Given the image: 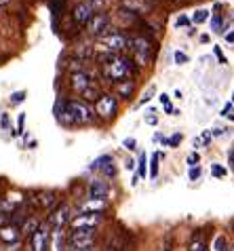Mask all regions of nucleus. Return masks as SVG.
Masks as SVG:
<instances>
[{
	"instance_id": "20",
	"label": "nucleus",
	"mask_w": 234,
	"mask_h": 251,
	"mask_svg": "<svg viewBox=\"0 0 234 251\" xmlns=\"http://www.w3.org/2000/svg\"><path fill=\"white\" fill-rule=\"evenodd\" d=\"M133 93V82H129V80H122L118 82V87H116V97H127Z\"/></svg>"
},
{
	"instance_id": "11",
	"label": "nucleus",
	"mask_w": 234,
	"mask_h": 251,
	"mask_svg": "<svg viewBox=\"0 0 234 251\" xmlns=\"http://www.w3.org/2000/svg\"><path fill=\"white\" fill-rule=\"evenodd\" d=\"M68 249V236L64 228H53L51 230V241H49V251H66Z\"/></svg>"
},
{
	"instance_id": "16",
	"label": "nucleus",
	"mask_w": 234,
	"mask_h": 251,
	"mask_svg": "<svg viewBox=\"0 0 234 251\" xmlns=\"http://www.w3.org/2000/svg\"><path fill=\"white\" fill-rule=\"evenodd\" d=\"M93 17V6L89 4V2H82L78 4L76 9H74V19L82 25V24H89V19Z\"/></svg>"
},
{
	"instance_id": "3",
	"label": "nucleus",
	"mask_w": 234,
	"mask_h": 251,
	"mask_svg": "<svg viewBox=\"0 0 234 251\" xmlns=\"http://www.w3.org/2000/svg\"><path fill=\"white\" fill-rule=\"evenodd\" d=\"M66 108H68V112H70L74 125H89L95 121V112L87 106V101H82V100L80 101L78 100L66 101Z\"/></svg>"
},
{
	"instance_id": "1",
	"label": "nucleus",
	"mask_w": 234,
	"mask_h": 251,
	"mask_svg": "<svg viewBox=\"0 0 234 251\" xmlns=\"http://www.w3.org/2000/svg\"><path fill=\"white\" fill-rule=\"evenodd\" d=\"M131 74V61L129 59H116V57H110L106 64H104V76L110 82H122Z\"/></svg>"
},
{
	"instance_id": "2",
	"label": "nucleus",
	"mask_w": 234,
	"mask_h": 251,
	"mask_svg": "<svg viewBox=\"0 0 234 251\" xmlns=\"http://www.w3.org/2000/svg\"><path fill=\"white\" fill-rule=\"evenodd\" d=\"M95 241H97L95 230H70L68 232V251L95 247Z\"/></svg>"
},
{
	"instance_id": "44",
	"label": "nucleus",
	"mask_w": 234,
	"mask_h": 251,
	"mask_svg": "<svg viewBox=\"0 0 234 251\" xmlns=\"http://www.w3.org/2000/svg\"><path fill=\"white\" fill-rule=\"evenodd\" d=\"M101 2H104V0H89V4H91V6H99Z\"/></svg>"
},
{
	"instance_id": "24",
	"label": "nucleus",
	"mask_w": 234,
	"mask_h": 251,
	"mask_svg": "<svg viewBox=\"0 0 234 251\" xmlns=\"http://www.w3.org/2000/svg\"><path fill=\"white\" fill-rule=\"evenodd\" d=\"M158 160H161V152H154L152 156H150V171H148V176L150 177H156L158 176Z\"/></svg>"
},
{
	"instance_id": "29",
	"label": "nucleus",
	"mask_w": 234,
	"mask_h": 251,
	"mask_svg": "<svg viewBox=\"0 0 234 251\" xmlns=\"http://www.w3.org/2000/svg\"><path fill=\"white\" fill-rule=\"evenodd\" d=\"M211 27H213V32H222V17L219 15H213V22H211Z\"/></svg>"
},
{
	"instance_id": "30",
	"label": "nucleus",
	"mask_w": 234,
	"mask_h": 251,
	"mask_svg": "<svg viewBox=\"0 0 234 251\" xmlns=\"http://www.w3.org/2000/svg\"><path fill=\"white\" fill-rule=\"evenodd\" d=\"M25 100V91H15L11 95V103H22Z\"/></svg>"
},
{
	"instance_id": "41",
	"label": "nucleus",
	"mask_w": 234,
	"mask_h": 251,
	"mask_svg": "<svg viewBox=\"0 0 234 251\" xmlns=\"http://www.w3.org/2000/svg\"><path fill=\"white\" fill-rule=\"evenodd\" d=\"M228 165H230V169L234 171V150H232V152H228Z\"/></svg>"
},
{
	"instance_id": "33",
	"label": "nucleus",
	"mask_w": 234,
	"mask_h": 251,
	"mask_svg": "<svg viewBox=\"0 0 234 251\" xmlns=\"http://www.w3.org/2000/svg\"><path fill=\"white\" fill-rule=\"evenodd\" d=\"M188 176H190L192 182H196V179L201 177V169H198V167H190V173H188Z\"/></svg>"
},
{
	"instance_id": "50",
	"label": "nucleus",
	"mask_w": 234,
	"mask_h": 251,
	"mask_svg": "<svg viewBox=\"0 0 234 251\" xmlns=\"http://www.w3.org/2000/svg\"><path fill=\"white\" fill-rule=\"evenodd\" d=\"M232 103H234V93H232Z\"/></svg>"
},
{
	"instance_id": "35",
	"label": "nucleus",
	"mask_w": 234,
	"mask_h": 251,
	"mask_svg": "<svg viewBox=\"0 0 234 251\" xmlns=\"http://www.w3.org/2000/svg\"><path fill=\"white\" fill-rule=\"evenodd\" d=\"M23 123H25V114H19V118H17V131H15V135H17V133H23Z\"/></svg>"
},
{
	"instance_id": "15",
	"label": "nucleus",
	"mask_w": 234,
	"mask_h": 251,
	"mask_svg": "<svg viewBox=\"0 0 234 251\" xmlns=\"http://www.w3.org/2000/svg\"><path fill=\"white\" fill-rule=\"evenodd\" d=\"M131 45H133V51H135V55H137V59H140L141 64H146L148 53H150L148 40H146V38H133V40H131Z\"/></svg>"
},
{
	"instance_id": "25",
	"label": "nucleus",
	"mask_w": 234,
	"mask_h": 251,
	"mask_svg": "<svg viewBox=\"0 0 234 251\" xmlns=\"http://www.w3.org/2000/svg\"><path fill=\"white\" fill-rule=\"evenodd\" d=\"M137 176H140L141 179L148 177V156L146 154L140 156V163H137Z\"/></svg>"
},
{
	"instance_id": "21",
	"label": "nucleus",
	"mask_w": 234,
	"mask_h": 251,
	"mask_svg": "<svg viewBox=\"0 0 234 251\" xmlns=\"http://www.w3.org/2000/svg\"><path fill=\"white\" fill-rule=\"evenodd\" d=\"M207 251H228V243H226V236L224 234H217L215 239H213L211 247Z\"/></svg>"
},
{
	"instance_id": "47",
	"label": "nucleus",
	"mask_w": 234,
	"mask_h": 251,
	"mask_svg": "<svg viewBox=\"0 0 234 251\" xmlns=\"http://www.w3.org/2000/svg\"><path fill=\"white\" fill-rule=\"evenodd\" d=\"M164 112H167V114H173V106H171V103H169V106H164Z\"/></svg>"
},
{
	"instance_id": "22",
	"label": "nucleus",
	"mask_w": 234,
	"mask_h": 251,
	"mask_svg": "<svg viewBox=\"0 0 234 251\" xmlns=\"http://www.w3.org/2000/svg\"><path fill=\"white\" fill-rule=\"evenodd\" d=\"M80 95L85 97V100H82V101H97L101 93L97 91V87H93V82H91V85H89V87H87V89H85V91H82Z\"/></svg>"
},
{
	"instance_id": "13",
	"label": "nucleus",
	"mask_w": 234,
	"mask_h": 251,
	"mask_svg": "<svg viewBox=\"0 0 234 251\" xmlns=\"http://www.w3.org/2000/svg\"><path fill=\"white\" fill-rule=\"evenodd\" d=\"M106 209H108V203L104 199H87L85 203L78 205L80 213H101V215H104Z\"/></svg>"
},
{
	"instance_id": "31",
	"label": "nucleus",
	"mask_w": 234,
	"mask_h": 251,
	"mask_svg": "<svg viewBox=\"0 0 234 251\" xmlns=\"http://www.w3.org/2000/svg\"><path fill=\"white\" fill-rule=\"evenodd\" d=\"M211 173L215 177H224L226 176V169H224V167H219V165H211Z\"/></svg>"
},
{
	"instance_id": "27",
	"label": "nucleus",
	"mask_w": 234,
	"mask_h": 251,
	"mask_svg": "<svg viewBox=\"0 0 234 251\" xmlns=\"http://www.w3.org/2000/svg\"><path fill=\"white\" fill-rule=\"evenodd\" d=\"M207 19H209V11H205V9L196 11L194 15H192V22L194 24H203V22H207Z\"/></svg>"
},
{
	"instance_id": "39",
	"label": "nucleus",
	"mask_w": 234,
	"mask_h": 251,
	"mask_svg": "<svg viewBox=\"0 0 234 251\" xmlns=\"http://www.w3.org/2000/svg\"><path fill=\"white\" fill-rule=\"evenodd\" d=\"M158 101H161V106H169V103H171V100H169L167 93H161V95H158Z\"/></svg>"
},
{
	"instance_id": "51",
	"label": "nucleus",
	"mask_w": 234,
	"mask_h": 251,
	"mask_svg": "<svg viewBox=\"0 0 234 251\" xmlns=\"http://www.w3.org/2000/svg\"><path fill=\"white\" fill-rule=\"evenodd\" d=\"M228 251H234V247H232V249H228Z\"/></svg>"
},
{
	"instance_id": "8",
	"label": "nucleus",
	"mask_w": 234,
	"mask_h": 251,
	"mask_svg": "<svg viewBox=\"0 0 234 251\" xmlns=\"http://www.w3.org/2000/svg\"><path fill=\"white\" fill-rule=\"evenodd\" d=\"M32 205H36L40 209H45V211H53L55 207L59 205V192H55V190H43V192H38V194H34L32 197Z\"/></svg>"
},
{
	"instance_id": "18",
	"label": "nucleus",
	"mask_w": 234,
	"mask_h": 251,
	"mask_svg": "<svg viewBox=\"0 0 234 251\" xmlns=\"http://www.w3.org/2000/svg\"><path fill=\"white\" fill-rule=\"evenodd\" d=\"M40 224H43V222L36 220V218H32V215H30V218H27V220L23 222V224L19 226V230H22V234H27V236H30V234H32L34 230H36Z\"/></svg>"
},
{
	"instance_id": "5",
	"label": "nucleus",
	"mask_w": 234,
	"mask_h": 251,
	"mask_svg": "<svg viewBox=\"0 0 234 251\" xmlns=\"http://www.w3.org/2000/svg\"><path fill=\"white\" fill-rule=\"evenodd\" d=\"M51 226L47 224H40L34 232L27 236V245H30L32 251H49V241H51Z\"/></svg>"
},
{
	"instance_id": "23",
	"label": "nucleus",
	"mask_w": 234,
	"mask_h": 251,
	"mask_svg": "<svg viewBox=\"0 0 234 251\" xmlns=\"http://www.w3.org/2000/svg\"><path fill=\"white\" fill-rule=\"evenodd\" d=\"M112 156H110V154H104V156H99V158H95L93 160V163H91V167H89V169H91V171H101V169H104V167L108 165V163H112Z\"/></svg>"
},
{
	"instance_id": "32",
	"label": "nucleus",
	"mask_w": 234,
	"mask_h": 251,
	"mask_svg": "<svg viewBox=\"0 0 234 251\" xmlns=\"http://www.w3.org/2000/svg\"><path fill=\"white\" fill-rule=\"evenodd\" d=\"M152 95H154V87H150L146 93H143V97L140 100V106H143V103H148L150 100H152Z\"/></svg>"
},
{
	"instance_id": "49",
	"label": "nucleus",
	"mask_w": 234,
	"mask_h": 251,
	"mask_svg": "<svg viewBox=\"0 0 234 251\" xmlns=\"http://www.w3.org/2000/svg\"><path fill=\"white\" fill-rule=\"evenodd\" d=\"M11 0H0V6H4V4H9Z\"/></svg>"
},
{
	"instance_id": "46",
	"label": "nucleus",
	"mask_w": 234,
	"mask_h": 251,
	"mask_svg": "<svg viewBox=\"0 0 234 251\" xmlns=\"http://www.w3.org/2000/svg\"><path fill=\"white\" fill-rule=\"evenodd\" d=\"M226 40H228V43H234V32H230V34H226Z\"/></svg>"
},
{
	"instance_id": "19",
	"label": "nucleus",
	"mask_w": 234,
	"mask_h": 251,
	"mask_svg": "<svg viewBox=\"0 0 234 251\" xmlns=\"http://www.w3.org/2000/svg\"><path fill=\"white\" fill-rule=\"evenodd\" d=\"M188 251H207V243H205V239H203V234H201V232L194 234V239L190 241Z\"/></svg>"
},
{
	"instance_id": "34",
	"label": "nucleus",
	"mask_w": 234,
	"mask_h": 251,
	"mask_svg": "<svg viewBox=\"0 0 234 251\" xmlns=\"http://www.w3.org/2000/svg\"><path fill=\"white\" fill-rule=\"evenodd\" d=\"M198 160H201L198 152H192V154L188 156V165H190V167H196V165H198Z\"/></svg>"
},
{
	"instance_id": "43",
	"label": "nucleus",
	"mask_w": 234,
	"mask_h": 251,
	"mask_svg": "<svg viewBox=\"0 0 234 251\" xmlns=\"http://www.w3.org/2000/svg\"><path fill=\"white\" fill-rule=\"evenodd\" d=\"M6 222H9V220H6V215H2V213H0V228H2V226L6 224Z\"/></svg>"
},
{
	"instance_id": "9",
	"label": "nucleus",
	"mask_w": 234,
	"mask_h": 251,
	"mask_svg": "<svg viewBox=\"0 0 234 251\" xmlns=\"http://www.w3.org/2000/svg\"><path fill=\"white\" fill-rule=\"evenodd\" d=\"M89 32L93 34V36H101L106 30H110V17L104 15V13H99V15H93L91 19H89Z\"/></svg>"
},
{
	"instance_id": "12",
	"label": "nucleus",
	"mask_w": 234,
	"mask_h": 251,
	"mask_svg": "<svg viewBox=\"0 0 234 251\" xmlns=\"http://www.w3.org/2000/svg\"><path fill=\"white\" fill-rule=\"evenodd\" d=\"M129 45L127 36H122V34H110V36H104L101 38V47L106 49V51H120V49H125Z\"/></svg>"
},
{
	"instance_id": "26",
	"label": "nucleus",
	"mask_w": 234,
	"mask_h": 251,
	"mask_svg": "<svg viewBox=\"0 0 234 251\" xmlns=\"http://www.w3.org/2000/svg\"><path fill=\"white\" fill-rule=\"evenodd\" d=\"M213 139V135H211V131H203L198 137H194V148H201V146H207L209 142Z\"/></svg>"
},
{
	"instance_id": "10",
	"label": "nucleus",
	"mask_w": 234,
	"mask_h": 251,
	"mask_svg": "<svg viewBox=\"0 0 234 251\" xmlns=\"http://www.w3.org/2000/svg\"><path fill=\"white\" fill-rule=\"evenodd\" d=\"M19 239H22V230H19V226L6 222V224L0 228V241L6 243V245H15V243H19Z\"/></svg>"
},
{
	"instance_id": "28",
	"label": "nucleus",
	"mask_w": 234,
	"mask_h": 251,
	"mask_svg": "<svg viewBox=\"0 0 234 251\" xmlns=\"http://www.w3.org/2000/svg\"><path fill=\"white\" fill-rule=\"evenodd\" d=\"M101 171H104V176L106 177H114L116 176V167H114V160H112V163H108L106 167H104V169H101Z\"/></svg>"
},
{
	"instance_id": "36",
	"label": "nucleus",
	"mask_w": 234,
	"mask_h": 251,
	"mask_svg": "<svg viewBox=\"0 0 234 251\" xmlns=\"http://www.w3.org/2000/svg\"><path fill=\"white\" fill-rule=\"evenodd\" d=\"M135 144H137V142H135V139H133V137H127V139H125V142H122V146H125V148H127V150H133V148H135Z\"/></svg>"
},
{
	"instance_id": "38",
	"label": "nucleus",
	"mask_w": 234,
	"mask_h": 251,
	"mask_svg": "<svg viewBox=\"0 0 234 251\" xmlns=\"http://www.w3.org/2000/svg\"><path fill=\"white\" fill-rule=\"evenodd\" d=\"M146 123H148V125H156V123H158V118L154 116V110H150V112H148V116H146Z\"/></svg>"
},
{
	"instance_id": "4",
	"label": "nucleus",
	"mask_w": 234,
	"mask_h": 251,
	"mask_svg": "<svg viewBox=\"0 0 234 251\" xmlns=\"http://www.w3.org/2000/svg\"><path fill=\"white\" fill-rule=\"evenodd\" d=\"M116 110H118V101H116V95L112 93H101L99 100L95 101V116L104 118V121H110V118L116 116Z\"/></svg>"
},
{
	"instance_id": "17",
	"label": "nucleus",
	"mask_w": 234,
	"mask_h": 251,
	"mask_svg": "<svg viewBox=\"0 0 234 251\" xmlns=\"http://www.w3.org/2000/svg\"><path fill=\"white\" fill-rule=\"evenodd\" d=\"M70 85H72L74 91L82 93L89 85H91V80H89V76L85 72H76V74H72V82H70Z\"/></svg>"
},
{
	"instance_id": "48",
	"label": "nucleus",
	"mask_w": 234,
	"mask_h": 251,
	"mask_svg": "<svg viewBox=\"0 0 234 251\" xmlns=\"http://www.w3.org/2000/svg\"><path fill=\"white\" fill-rule=\"evenodd\" d=\"M72 251H95V247H89V249H72Z\"/></svg>"
},
{
	"instance_id": "14",
	"label": "nucleus",
	"mask_w": 234,
	"mask_h": 251,
	"mask_svg": "<svg viewBox=\"0 0 234 251\" xmlns=\"http://www.w3.org/2000/svg\"><path fill=\"white\" fill-rule=\"evenodd\" d=\"M108 192H110V188L104 179H93V182H89V188H87L89 199H106Z\"/></svg>"
},
{
	"instance_id": "6",
	"label": "nucleus",
	"mask_w": 234,
	"mask_h": 251,
	"mask_svg": "<svg viewBox=\"0 0 234 251\" xmlns=\"http://www.w3.org/2000/svg\"><path fill=\"white\" fill-rule=\"evenodd\" d=\"M101 222H104L101 213H80L74 215L68 226H70V230H95L97 226H101Z\"/></svg>"
},
{
	"instance_id": "45",
	"label": "nucleus",
	"mask_w": 234,
	"mask_h": 251,
	"mask_svg": "<svg viewBox=\"0 0 234 251\" xmlns=\"http://www.w3.org/2000/svg\"><path fill=\"white\" fill-rule=\"evenodd\" d=\"M215 55H217V57H219V61H222V64H224V61H226V59H224V55H222V51H219V49H215Z\"/></svg>"
},
{
	"instance_id": "37",
	"label": "nucleus",
	"mask_w": 234,
	"mask_h": 251,
	"mask_svg": "<svg viewBox=\"0 0 234 251\" xmlns=\"http://www.w3.org/2000/svg\"><path fill=\"white\" fill-rule=\"evenodd\" d=\"M175 61H177V64H186V61H188V55L177 51V53H175Z\"/></svg>"
},
{
	"instance_id": "40",
	"label": "nucleus",
	"mask_w": 234,
	"mask_h": 251,
	"mask_svg": "<svg viewBox=\"0 0 234 251\" xmlns=\"http://www.w3.org/2000/svg\"><path fill=\"white\" fill-rule=\"evenodd\" d=\"M59 9L64 11V0H53V11L59 13Z\"/></svg>"
},
{
	"instance_id": "42",
	"label": "nucleus",
	"mask_w": 234,
	"mask_h": 251,
	"mask_svg": "<svg viewBox=\"0 0 234 251\" xmlns=\"http://www.w3.org/2000/svg\"><path fill=\"white\" fill-rule=\"evenodd\" d=\"M175 24H177V27H180V25H188L190 22H188V17H180V19H177Z\"/></svg>"
},
{
	"instance_id": "7",
	"label": "nucleus",
	"mask_w": 234,
	"mask_h": 251,
	"mask_svg": "<svg viewBox=\"0 0 234 251\" xmlns=\"http://www.w3.org/2000/svg\"><path fill=\"white\" fill-rule=\"evenodd\" d=\"M72 207L70 205H57V209H53L47 218V224L51 228H66L72 222Z\"/></svg>"
}]
</instances>
